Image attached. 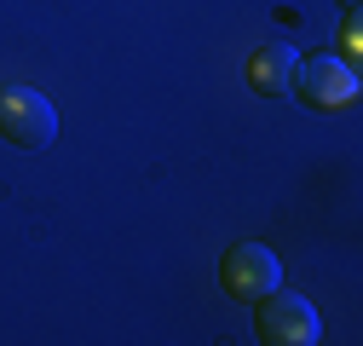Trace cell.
<instances>
[{
    "mask_svg": "<svg viewBox=\"0 0 363 346\" xmlns=\"http://www.w3.org/2000/svg\"><path fill=\"white\" fill-rule=\"evenodd\" d=\"M289 86H294L311 110H346V104H357V69H352L346 58H335V52L300 58Z\"/></svg>",
    "mask_w": 363,
    "mask_h": 346,
    "instance_id": "3",
    "label": "cell"
},
{
    "mask_svg": "<svg viewBox=\"0 0 363 346\" xmlns=\"http://www.w3.org/2000/svg\"><path fill=\"white\" fill-rule=\"evenodd\" d=\"M254 329H259V340H271V346H317V340H323V323H317L311 300L289 294L283 283L271 289V294H259Z\"/></svg>",
    "mask_w": 363,
    "mask_h": 346,
    "instance_id": "2",
    "label": "cell"
},
{
    "mask_svg": "<svg viewBox=\"0 0 363 346\" xmlns=\"http://www.w3.org/2000/svg\"><path fill=\"white\" fill-rule=\"evenodd\" d=\"M219 283L231 289L237 300H259L283 283V266H277V254H271L265 242H237L231 254L219 260Z\"/></svg>",
    "mask_w": 363,
    "mask_h": 346,
    "instance_id": "4",
    "label": "cell"
},
{
    "mask_svg": "<svg viewBox=\"0 0 363 346\" xmlns=\"http://www.w3.org/2000/svg\"><path fill=\"white\" fill-rule=\"evenodd\" d=\"M294 64H300V52H294V47H277V40H271V47H259V52H254L248 81L259 86V93H283V86L294 81Z\"/></svg>",
    "mask_w": 363,
    "mask_h": 346,
    "instance_id": "5",
    "label": "cell"
},
{
    "mask_svg": "<svg viewBox=\"0 0 363 346\" xmlns=\"http://www.w3.org/2000/svg\"><path fill=\"white\" fill-rule=\"evenodd\" d=\"M340 12H346V18H357V0H340Z\"/></svg>",
    "mask_w": 363,
    "mask_h": 346,
    "instance_id": "6",
    "label": "cell"
},
{
    "mask_svg": "<svg viewBox=\"0 0 363 346\" xmlns=\"http://www.w3.org/2000/svg\"><path fill=\"white\" fill-rule=\"evenodd\" d=\"M0 139L12 150H47L58 139V110L29 86H0Z\"/></svg>",
    "mask_w": 363,
    "mask_h": 346,
    "instance_id": "1",
    "label": "cell"
}]
</instances>
